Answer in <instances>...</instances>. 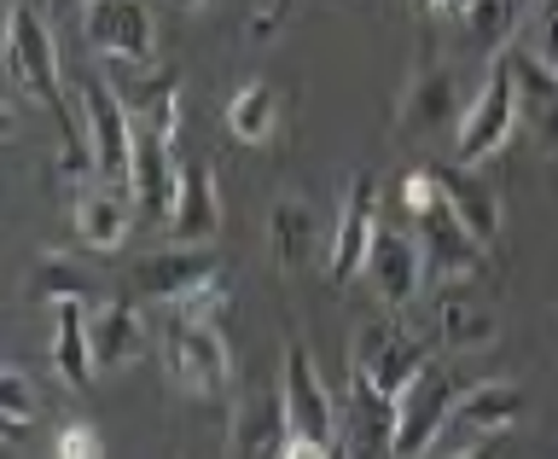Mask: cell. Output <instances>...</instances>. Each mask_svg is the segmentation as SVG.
<instances>
[{
    "label": "cell",
    "instance_id": "obj_1",
    "mask_svg": "<svg viewBox=\"0 0 558 459\" xmlns=\"http://www.w3.org/2000/svg\"><path fill=\"white\" fill-rule=\"evenodd\" d=\"M396 198H401V209H408V221L418 227V251H425L430 279H465V274H477L488 262V251L465 233V221L453 216L448 192H442V181H436L430 169L401 174Z\"/></svg>",
    "mask_w": 558,
    "mask_h": 459
},
{
    "label": "cell",
    "instance_id": "obj_2",
    "mask_svg": "<svg viewBox=\"0 0 558 459\" xmlns=\"http://www.w3.org/2000/svg\"><path fill=\"white\" fill-rule=\"evenodd\" d=\"M7 82L17 87L24 99L47 105L59 117V134L82 129L76 111L64 105V70H59V41H52L47 17L35 7H12L7 12Z\"/></svg>",
    "mask_w": 558,
    "mask_h": 459
},
{
    "label": "cell",
    "instance_id": "obj_3",
    "mask_svg": "<svg viewBox=\"0 0 558 459\" xmlns=\"http://www.w3.org/2000/svg\"><path fill=\"white\" fill-rule=\"evenodd\" d=\"M70 99H76V122H82L87 146H94L99 181L134 198V117H129V105H122L117 82H105L87 70V76L70 82Z\"/></svg>",
    "mask_w": 558,
    "mask_h": 459
},
{
    "label": "cell",
    "instance_id": "obj_4",
    "mask_svg": "<svg viewBox=\"0 0 558 459\" xmlns=\"http://www.w3.org/2000/svg\"><path fill=\"white\" fill-rule=\"evenodd\" d=\"M430 366V349L425 338H413L401 321H373L355 331V343H349V384H366V390L378 396H396Z\"/></svg>",
    "mask_w": 558,
    "mask_h": 459
},
{
    "label": "cell",
    "instance_id": "obj_5",
    "mask_svg": "<svg viewBox=\"0 0 558 459\" xmlns=\"http://www.w3.org/2000/svg\"><path fill=\"white\" fill-rule=\"evenodd\" d=\"M518 117H523V105H518L512 59H506V52H495V59H488V76H483V87H477V99H471L465 117H460V146H453V157H460V164H471V169H483L500 146H512Z\"/></svg>",
    "mask_w": 558,
    "mask_h": 459
},
{
    "label": "cell",
    "instance_id": "obj_6",
    "mask_svg": "<svg viewBox=\"0 0 558 459\" xmlns=\"http://www.w3.org/2000/svg\"><path fill=\"white\" fill-rule=\"evenodd\" d=\"M157 349H163V366H169L174 390H186V396H227L233 355H227V343H221L216 326L186 321V314H169Z\"/></svg>",
    "mask_w": 558,
    "mask_h": 459
},
{
    "label": "cell",
    "instance_id": "obj_7",
    "mask_svg": "<svg viewBox=\"0 0 558 459\" xmlns=\"http://www.w3.org/2000/svg\"><path fill=\"white\" fill-rule=\"evenodd\" d=\"M460 396H465L460 378H453L442 361H430L425 373L401 390V401H396V459L436 454V443H442V431L453 419V401H460Z\"/></svg>",
    "mask_w": 558,
    "mask_h": 459
},
{
    "label": "cell",
    "instance_id": "obj_8",
    "mask_svg": "<svg viewBox=\"0 0 558 459\" xmlns=\"http://www.w3.org/2000/svg\"><path fill=\"white\" fill-rule=\"evenodd\" d=\"M82 41L94 47L105 64H129V70L157 64V24H151L146 0H87Z\"/></svg>",
    "mask_w": 558,
    "mask_h": 459
},
{
    "label": "cell",
    "instance_id": "obj_9",
    "mask_svg": "<svg viewBox=\"0 0 558 459\" xmlns=\"http://www.w3.org/2000/svg\"><path fill=\"white\" fill-rule=\"evenodd\" d=\"M221 279V251L216 244H174V251H151L129 268V286L157 303H181L186 291Z\"/></svg>",
    "mask_w": 558,
    "mask_h": 459
},
{
    "label": "cell",
    "instance_id": "obj_10",
    "mask_svg": "<svg viewBox=\"0 0 558 459\" xmlns=\"http://www.w3.org/2000/svg\"><path fill=\"white\" fill-rule=\"evenodd\" d=\"M373 233H378V181L373 169H361L343 192V216H338V233L326 244V268L338 286L366 274V251H373Z\"/></svg>",
    "mask_w": 558,
    "mask_h": 459
},
{
    "label": "cell",
    "instance_id": "obj_11",
    "mask_svg": "<svg viewBox=\"0 0 558 459\" xmlns=\"http://www.w3.org/2000/svg\"><path fill=\"white\" fill-rule=\"evenodd\" d=\"M366 286L378 291L384 309H408L418 291L430 286V268H425V251L401 233V227H378L373 233V251H366Z\"/></svg>",
    "mask_w": 558,
    "mask_h": 459
},
{
    "label": "cell",
    "instance_id": "obj_12",
    "mask_svg": "<svg viewBox=\"0 0 558 459\" xmlns=\"http://www.w3.org/2000/svg\"><path fill=\"white\" fill-rule=\"evenodd\" d=\"M279 390H286V419L291 436H314V443H338V408H331L320 373H314V355L303 343L286 349V373H279Z\"/></svg>",
    "mask_w": 558,
    "mask_h": 459
},
{
    "label": "cell",
    "instance_id": "obj_13",
    "mask_svg": "<svg viewBox=\"0 0 558 459\" xmlns=\"http://www.w3.org/2000/svg\"><path fill=\"white\" fill-rule=\"evenodd\" d=\"M430 174L442 181L453 216L465 221V233L477 239L488 256H495V244H500V192L483 181V169H471V164L453 157V164H430Z\"/></svg>",
    "mask_w": 558,
    "mask_h": 459
},
{
    "label": "cell",
    "instance_id": "obj_14",
    "mask_svg": "<svg viewBox=\"0 0 558 459\" xmlns=\"http://www.w3.org/2000/svg\"><path fill=\"white\" fill-rule=\"evenodd\" d=\"M338 448L349 459H396V396L349 384V413L338 425Z\"/></svg>",
    "mask_w": 558,
    "mask_h": 459
},
{
    "label": "cell",
    "instance_id": "obj_15",
    "mask_svg": "<svg viewBox=\"0 0 558 459\" xmlns=\"http://www.w3.org/2000/svg\"><path fill=\"white\" fill-rule=\"evenodd\" d=\"M70 221H76V244L82 251H122L134 227V198L117 186H76V204H70Z\"/></svg>",
    "mask_w": 558,
    "mask_h": 459
},
{
    "label": "cell",
    "instance_id": "obj_16",
    "mask_svg": "<svg viewBox=\"0 0 558 459\" xmlns=\"http://www.w3.org/2000/svg\"><path fill=\"white\" fill-rule=\"evenodd\" d=\"M117 94H122V105H129L134 129H151V134L174 140V129H181V76H174L169 64L134 70L129 82H117Z\"/></svg>",
    "mask_w": 558,
    "mask_h": 459
},
{
    "label": "cell",
    "instance_id": "obj_17",
    "mask_svg": "<svg viewBox=\"0 0 558 459\" xmlns=\"http://www.w3.org/2000/svg\"><path fill=\"white\" fill-rule=\"evenodd\" d=\"M174 198H181V164H174L169 140L151 134V129H134V204L146 209V216L169 221Z\"/></svg>",
    "mask_w": 558,
    "mask_h": 459
},
{
    "label": "cell",
    "instance_id": "obj_18",
    "mask_svg": "<svg viewBox=\"0 0 558 459\" xmlns=\"http://www.w3.org/2000/svg\"><path fill=\"white\" fill-rule=\"evenodd\" d=\"M518 419H523V390H518V384H477V390H465L460 401H453L448 425H460L465 431V448H477V443L506 436Z\"/></svg>",
    "mask_w": 558,
    "mask_h": 459
},
{
    "label": "cell",
    "instance_id": "obj_19",
    "mask_svg": "<svg viewBox=\"0 0 558 459\" xmlns=\"http://www.w3.org/2000/svg\"><path fill=\"white\" fill-rule=\"evenodd\" d=\"M87 338H94V366L99 373H117V366H129L146 355V321L134 314V303H99L87 309Z\"/></svg>",
    "mask_w": 558,
    "mask_h": 459
},
{
    "label": "cell",
    "instance_id": "obj_20",
    "mask_svg": "<svg viewBox=\"0 0 558 459\" xmlns=\"http://www.w3.org/2000/svg\"><path fill=\"white\" fill-rule=\"evenodd\" d=\"M169 233L181 244H209L221 233V198H216V169L209 164H181V198H174Z\"/></svg>",
    "mask_w": 558,
    "mask_h": 459
},
{
    "label": "cell",
    "instance_id": "obj_21",
    "mask_svg": "<svg viewBox=\"0 0 558 459\" xmlns=\"http://www.w3.org/2000/svg\"><path fill=\"white\" fill-rule=\"evenodd\" d=\"M286 436H291L286 390H256L233 419V459H279Z\"/></svg>",
    "mask_w": 558,
    "mask_h": 459
},
{
    "label": "cell",
    "instance_id": "obj_22",
    "mask_svg": "<svg viewBox=\"0 0 558 459\" xmlns=\"http://www.w3.org/2000/svg\"><path fill=\"white\" fill-rule=\"evenodd\" d=\"M52 373H59L70 390H87L99 378L94 366V338H87V303H52Z\"/></svg>",
    "mask_w": 558,
    "mask_h": 459
},
{
    "label": "cell",
    "instance_id": "obj_23",
    "mask_svg": "<svg viewBox=\"0 0 558 459\" xmlns=\"http://www.w3.org/2000/svg\"><path fill=\"white\" fill-rule=\"evenodd\" d=\"M436 338H442V349H453V355H477V349H488L500 338V321H495V309L477 303V297L442 291L436 297Z\"/></svg>",
    "mask_w": 558,
    "mask_h": 459
},
{
    "label": "cell",
    "instance_id": "obj_24",
    "mask_svg": "<svg viewBox=\"0 0 558 459\" xmlns=\"http://www.w3.org/2000/svg\"><path fill=\"white\" fill-rule=\"evenodd\" d=\"M453 122V70L425 59L418 64V76L408 82V94H401V129L408 134H436Z\"/></svg>",
    "mask_w": 558,
    "mask_h": 459
},
{
    "label": "cell",
    "instance_id": "obj_25",
    "mask_svg": "<svg viewBox=\"0 0 558 459\" xmlns=\"http://www.w3.org/2000/svg\"><path fill=\"white\" fill-rule=\"evenodd\" d=\"M320 244V216H314L308 198H274L268 209V251L279 268H303Z\"/></svg>",
    "mask_w": 558,
    "mask_h": 459
},
{
    "label": "cell",
    "instance_id": "obj_26",
    "mask_svg": "<svg viewBox=\"0 0 558 459\" xmlns=\"http://www.w3.org/2000/svg\"><path fill=\"white\" fill-rule=\"evenodd\" d=\"M227 129H233L244 146H268L279 129V87L274 82H244L233 99H227Z\"/></svg>",
    "mask_w": 558,
    "mask_h": 459
},
{
    "label": "cell",
    "instance_id": "obj_27",
    "mask_svg": "<svg viewBox=\"0 0 558 459\" xmlns=\"http://www.w3.org/2000/svg\"><path fill=\"white\" fill-rule=\"evenodd\" d=\"M35 297H47V303H87V297H94V279H87L70 256H41V268H35Z\"/></svg>",
    "mask_w": 558,
    "mask_h": 459
},
{
    "label": "cell",
    "instance_id": "obj_28",
    "mask_svg": "<svg viewBox=\"0 0 558 459\" xmlns=\"http://www.w3.org/2000/svg\"><path fill=\"white\" fill-rule=\"evenodd\" d=\"M29 419H35V390L17 366H7L0 373V425H7V443H24Z\"/></svg>",
    "mask_w": 558,
    "mask_h": 459
},
{
    "label": "cell",
    "instance_id": "obj_29",
    "mask_svg": "<svg viewBox=\"0 0 558 459\" xmlns=\"http://www.w3.org/2000/svg\"><path fill=\"white\" fill-rule=\"evenodd\" d=\"M460 24H465V35H471L477 47L495 52L506 35H512V0H471Z\"/></svg>",
    "mask_w": 558,
    "mask_h": 459
},
{
    "label": "cell",
    "instance_id": "obj_30",
    "mask_svg": "<svg viewBox=\"0 0 558 459\" xmlns=\"http://www.w3.org/2000/svg\"><path fill=\"white\" fill-rule=\"evenodd\" d=\"M174 314H186V321H204V326H221L227 321V286L221 279H209V286H198V291H186L181 303H169Z\"/></svg>",
    "mask_w": 558,
    "mask_h": 459
},
{
    "label": "cell",
    "instance_id": "obj_31",
    "mask_svg": "<svg viewBox=\"0 0 558 459\" xmlns=\"http://www.w3.org/2000/svg\"><path fill=\"white\" fill-rule=\"evenodd\" d=\"M52 459H105V443H99V431L94 425H64L59 436H52Z\"/></svg>",
    "mask_w": 558,
    "mask_h": 459
},
{
    "label": "cell",
    "instance_id": "obj_32",
    "mask_svg": "<svg viewBox=\"0 0 558 459\" xmlns=\"http://www.w3.org/2000/svg\"><path fill=\"white\" fill-rule=\"evenodd\" d=\"M535 35H541V59H547L558 70V0H541V12H535Z\"/></svg>",
    "mask_w": 558,
    "mask_h": 459
},
{
    "label": "cell",
    "instance_id": "obj_33",
    "mask_svg": "<svg viewBox=\"0 0 558 459\" xmlns=\"http://www.w3.org/2000/svg\"><path fill=\"white\" fill-rule=\"evenodd\" d=\"M338 454V443H314V436H286V448H279V459H331Z\"/></svg>",
    "mask_w": 558,
    "mask_h": 459
},
{
    "label": "cell",
    "instance_id": "obj_34",
    "mask_svg": "<svg viewBox=\"0 0 558 459\" xmlns=\"http://www.w3.org/2000/svg\"><path fill=\"white\" fill-rule=\"evenodd\" d=\"M413 7L425 12V17H442V12H448V17H465L471 0H413Z\"/></svg>",
    "mask_w": 558,
    "mask_h": 459
},
{
    "label": "cell",
    "instance_id": "obj_35",
    "mask_svg": "<svg viewBox=\"0 0 558 459\" xmlns=\"http://www.w3.org/2000/svg\"><path fill=\"white\" fill-rule=\"evenodd\" d=\"M430 459V454H425ZM442 459H500V448L495 443H477V448H460V454H442Z\"/></svg>",
    "mask_w": 558,
    "mask_h": 459
},
{
    "label": "cell",
    "instance_id": "obj_36",
    "mask_svg": "<svg viewBox=\"0 0 558 459\" xmlns=\"http://www.w3.org/2000/svg\"><path fill=\"white\" fill-rule=\"evenodd\" d=\"M174 7H181V12H204L209 0H174Z\"/></svg>",
    "mask_w": 558,
    "mask_h": 459
},
{
    "label": "cell",
    "instance_id": "obj_37",
    "mask_svg": "<svg viewBox=\"0 0 558 459\" xmlns=\"http://www.w3.org/2000/svg\"><path fill=\"white\" fill-rule=\"evenodd\" d=\"M52 7H59V12H70V7H87V0H52Z\"/></svg>",
    "mask_w": 558,
    "mask_h": 459
},
{
    "label": "cell",
    "instance_id": "obj_38",
    "mask_svg": "<svg viewBox=\"0 0 558 459\" xmlns=\"http://www.w3.org/2000/svg\"><path fill=\"white\" fill-rule=\"evenodd\" d=\"M331 459H349V454H343V448H338V454H331Z\"/></svg>",
    "mask_w": 558,
    "mask_h": 459
}]
</instances>
